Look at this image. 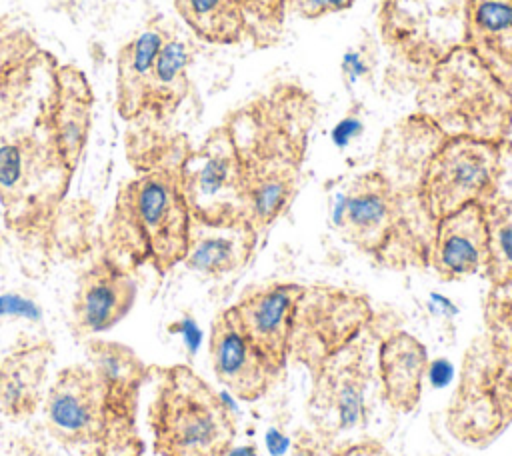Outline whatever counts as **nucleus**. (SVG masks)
<instances>
[{"mask_svg":"<svg viewBox=\"0 0 512 456\" xmlns=\"http://www.w3.org/2000/svg\"><path fill=\"white\" fill-rule=\"evenodd\" d=\"M442 136L418 110L386 130L376 166L354 176L334 206L344 242L386 268L428 266L434 222L422 208L418 182Z\"/></svg>","mask_w":512,"mask_h":456,"instance_id":"obj_1","label":"nucleus"},{"mask_svg":"<svg viewBox=\"0 0 512 456\" xmlns=\"http://www.w3.org/2000/svg\"><path fill=\"white\" fill-rule=\"evenodd\" d=\"M314 118L316 102L296 82L272 86L226 118L242 166L246 220L258 234L282 218L298 194Z\"/></svg>","mask_w":512,"mask_h":456,"instance_id":"obj_2","label":"nucleus"},{"mask_svg":"<svg viewBox=\"0 0 512 456\" xmlns=\"http://www.w3.org/2000/svg\"><path fill=\"white\" fill-rule=\"evenodd\" d=\"M188 150L184 136H172L136 162V174L118 188L106 220V256L126 268L152 266L158 274L182 264L192 222L182 188Z\"/></svg>","mask_w":512,"mask_h":456,"instance_id":"obj_3","label":"nucleus"},{"mask_svg":"<svg viewBox=\"0 0 512 456\" xmlns=\"http://www.w3.org/2000/svg\"><path fill=\"white\" fill-rule=\"evenodd\" d=\"M52 100L54 92L28 124L0 120V206L6 226L16 232L44 226L74 174L54 138Z\"/></svg>","mask_w":512,"mask_h":456,"instance_id":"obj_4","label":"nucleus"},{"mask_svg":"<svg viewBox=\"0 0 512 456\" xmlns=\"http://www.w3.org/2000/svg\"><path fill=\"white\" fill-rule=\"evenodd\" d=\"M418 112L444 136L506 142L512 130V92L468 46L438 58L418 94Z\"/></svg>","mask_w":512,"mask_h":456,"instance_id":"obj_5","label":"nucleus"},{"mask_svg":"<svg viewBox=\"0 0 512 456\" xmlns=\"http://www.w3.org/2000/svg\"><path fill=\"white\" fill-rule=\"evenodd\" d=\"M156 378L148 406L152 446L158 456H226L236 420L224 398L190 366H150Z\"/></svg>","mask_w":512,"mask_h":456,"instance_id":"obj_6","label":"nucleus"},{"mask_svg":"<svg viewBox=\"0 0 512 456\" xmlns=\"http://www.w3.org/2000/svg\"><path fill=\"white\" fill-rule=\"evenodd\" d=\"M504 144L472 136L440 138L418 182L422 208L432 222L468 204H488L500 194Z\"/></svg>","mask_w":512,"mask_h":456,"instance_id":"obj_7","label":"nucleus"},{"mask_svg":"<svg viewBox=\"0 0 512 456\" xmlns=\"http://www.w3.org/2000/svg\"><path fill=\"white\" fill-rule=\"evenodd\" d=\"M512 424V360L482 334L464 352L446 428L458 442L486 448Z\"/></svg>","mask_w":512,"mask_h":456,"instance_id":"obj_8","label":"nucleus"},{"mask_svg":"<svg viewBox=\"0 0 512 456\" xmlns=\"http://www.w3.org/2000/svg\"><path fill=\"white\" fill-rule=\"evenodd\" d=\"M42 402L46 430L62 446L80 456H130L112 428L100 380L88 362L62 368Z\"/></svg>","mask_w":512,"mask_h":456,"instance_id":"obj_9","label":"nucleus"},{"mask_svg":"<svg viewBox=\"0 0 512 456\" xmlns=\"http://www.w3.org/2000/svg\"><path fill=\"white\" fill-rule=\"evenodd\" d=\"M372 322L374 310L364 294L328 284H304L294 312L288 362L312 374L362 336Z\"/></svg>","mask_w":512,"mask_h":456,"instance_id":"obj_10","label":"nucleus"},{"mask_svg":"<svg viewBox=\"0 0 512 456\" xmlns=\"http://www.w3.org/2000/svg\"><path fill=\"white\" fill-rule=\"evenodd\" d=\"M182 188L194 220L206 224L246 220L242 166L226 122L212 128L198 148L188 150L182 162Z\"/></svg>","mask_w":512,"mask_h":456,"instance_id":"obj_11","label":"nucleus"},{"mask_svg":"<svg viewBox=\"0 0 512 456\" xmlns=\"http://www.w3.org/2000/svg\"><path fill=\"white\" fill-rule=\"evenodd\" d=\"M308 412L314 432L328 440L368 422V388L372 380L370 340L358 336L330 356L312 374Z\"/></svg>","mask_w":512,"mask_h":456,"instance_id":"obj_12","label":"nucleus"},{"mask_svg":"<svg viewBox=\"0 0 512 456\" xmlns=\"http://www.w3.org/2000/svg\"><path fill=\"white\" fill-rule=\"evenodd\" d=\"M86 362L94 368L112 428L130 456L144 454L138 432V400L150 366L126 344L90 338L84 344Z\"/></svg>","mask_w":512,"mask_h":456,"instance_id":"obj_13","label":"nucleus"},{"mask_svg":"<svg viewBox=\"0 0 512 456\" xmlns=\"http://www.w3.org/2000/svg\"><path fill=\"white\" fill-rule=\"evenodd\" d=\"M208 354L218 382L244 402L262 398L282 376L244 332L230 306L210 324Z\"/></svg>","mask_w":512,"mask_h":456,"instance_id":"obj_14","label":"nucleus"},{"mask_svg":"<svg viewBox=\"0 0 512 456\" xmlns=\"http://www.w3.org/2000/svg\"><path fill=\"white\" fill-rule=\"evenodd\" d=\"M302 290V282L272 280L246 288L230 306L244 332L280 374L288 366L294 312Z\"/></svg>","mask_w":512,"mask_h":456,"instance_id":"obj_15","label":"nucleus"},{"mask_svg":"<svg viewBox=\"0 0 512 456\" xmlns=\"http://www.w3.org/2000/svg\"><path fill=\"white\" fill-rule=\"evenodd\" d=\"M136 302V282L126 266L100 256L78 278L72 300V332L88 338L114 328Z\"/></svg>","mask_w":512,"mask_h":456,"instance_id":"obj_16","label":"nucleus"},{"mask_svg":"<svg viewBox=\"0 0 512 456\" xmlns=\"http://www.w3.org/2000/svg\"><path fill=\"white\" fill-rule=\"evenodd\" d=\"M488 264V228L484 204H468L434 222L428 266L444 280L482 274Z\"/></svg>","mask_w":512,"mask_h":456,"instance_id":"obj_17","label":"nucleus"},{"mask_svg":"<svg viewBox=\"0 0 512 456\" xmlns=\"http://www.w3.org/2000/svg\"><path fill=\"white\" fill-rule=\"evenodd\" d=\"M426 346L400 328H390L378 342L376 372L384 402L396 412H412L422 398L428 374Z\"/></svg>","mask_w":512,"mask_h":456,"instance_id":"obj_18","label":"nucleus"},{"mask_svg":"<svg viewBox=\"0 0 512 456\" xmlns=\"http://www.w3.org/2000/svg\"><path fill=\"white\" fill-rule=\"evenodd\" d=\"M258 236L260 234L246 220L232 224H206L192 218L182 264L206 278L228 276L250 262Z\"/></svg>","mask_w":512,"mask_h":456,"instance_id":"obj_19","label":"nucleus"},{"mask_svg":"<svg viewBox=\"0 0 512 456\" xmlns=\"http://www.w3.org/2000/svg\"><path fill=\"white\" fill-rule=\"evenodd\" d=\"M54 348L50 342H30L0 354V414L26 418L44 400V384Z\"/></svg>","mask_w":512,"mask_h":456,"instance_id":"obj_20","label":"nucleus"},{"mask_svg":"<svg viewBox=\"0 0 512 456\" xmlns=\"http://www.w3.org/2000/svg\"><path fill=\"white\" fill-rule=\"evenodd\" d=\"M462 34V44L510 86L512 0H466Z\"/></svg>","mask_w":512,"mask_h":456,"instance_id":"obj_21","label":"nucleus"},{"mask_svg":"<svg viewBox=\"0 0 512 456\" xmlns=\"http://www.w3.org/2000/svg\"><path fill=\"white\" fill-rule=\"evenodd\" d=\"M170 32L160 18L140 28L116 54V110L124 120L144 114L146 88L156 56Z\"/></svg>","mask_w":512,"mask_h":456,"instance_id":"obj_22","label":"nucleus"},{"mask_svg":"<svg viewBox=\"0 0 512 456\" xmlns=\"http://www.w3.org/2000/svg\"><path fill=\"white\" fill-rule=\"evenodd\" d=\"M92 114V92L84 74L66 64L54 72L52 100V130L58 150L74 172L82 156Z\"/></svg>","mask_w":512,"mask_h":456,"instance_id":"obj_23","label":"nucleus"},{"mask_svg":"<svg viewBox=\"0 0 512 456\" xmlns=\"http://www.w3.org/2000/svg\"><path fill=\"white\" fill-rule=\"evenodd\" d=\"M194 48L190 40L170 28L150 74L144 112L154 118H166L176 112L190 92V66Z\"/></svg>","mask_w":512,"mask_h":456,"instance_id":"obj_24","label":"nucleus"},{"mask_svg":"<svg viewBox=\"0 0 512 456\" xmlns=\"http://www.w3.org/2000/svg\"><path fill=\"white\" fill-rule=\"evenodd\" d=\"M174 10L202 42L232 46L246 38L242 0H174Z\"/></svg>","mask_w":512,"mask_h":456,"instance_id":"obj_25","label":"nucleus"},{"mask_svg":"<svg viewBox=\"0 0 512 456\" xmlns=\"http://www.w3.org/2000/svg\"><path fill=\"white\" fill-rule=\"evenodd\" d=\"M488 228V264L484 278L488 284L512 280V196L498 194L484 204Z\"/></svg>","mask_w":512,"mask_h":456,"instance_id":"obj_26","label":"nucleus"},{"mask_svg":"<svg viewBox=\"0 0 512 456\" xmlns=\"http://www.w3.org/2000/svg\"><path fill=\"white\" fill-rule=\"evenodd\" d=\"M484 336L512 360V280L492 284L484 298Z\"/></svg>","mask_w":512,"mask_h":456,"instance_id":"obj_27","label":"nucleus"},{"mask_svg":"<svg viewBox=\"0 0 512 456\" xmlns=\"http://www.w3.org/2000/svg\"><path fill=\"white\" fill-rule=\"evenodd\" d=\"M246 14V36L256 46H272L282 30L288 0H242Z\"/></svg>","mask_w":512,"mask_h":456,"instance_id":"obj_28","label":"nucleus"},{"mask_svg":"<svg viewBox=\"0 0 512 456\" xmlns=\"http://www.w3.org/2000/svg\"><path fill=\"white\" fill-rule=\"evenodd\" d=\"M374 66V54L370 44L360 42L356 48H350L342 58V74L348 84H354L362 78H368Z\"/></svg>","mask_w":512,"mask_h":456,"instance_id":"obj_29","label":"nucleus"},{"mask_svg":"<svg viewBox=\"0 0 512 456\" xmlns=\"http://www.w3.org/2000/svg\"><path fill=\"white\" fill-rule=\"evenodd\" d=\"M356 0H288V12L304 20H316L328 14L348 10Z\"/></svg>","mask_w":512,"mask_h":456,"instance_id":"obj_30","label":"nucleus"},{"mask_svg":"<svg viewBox=\"0 0 512 456\" xmlns=\"http://www.w3.org/2000/svg\"><path fill=\"white\" fill-rule=\"evenodd\" d=\"M288 456H332V450H328V442L316 432L300 430Z\"/></svg>","mask_w":512,"mask_h":456,"instance_id":"obj_31","label":"nucleus"},{"mask_svg":"<svg viewBox=\"0 0 512 456\" xmlns=\"http://www.w3.org/2000/svg\"><path fill=\"white\" fill-rule=\"evenodd\" d=\"M332 456H392V454L382 442L374 438H362V440H354L338 446L336 450H332Z\"/></svg>","mask_w":512,"mask_h":456,"instance_id":"obj_32","label":"nucleus"}]
</instances>
